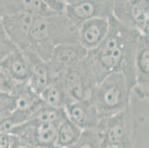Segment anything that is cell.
Returning a JSON list of instances; mask_svg holds the SVG:
<instances>
[{
  "label": "cell",
  "mask_w": 149,
  "mask_h": 148,
  "mask_svg": "<svg viewBox=\"0 0 149 148\" xmlns=\"http://www.w3.org/2000/svg\"><path fill=\"white\" fill-rule=\"evenodd\" d=\"M108 30V18L99 17L86 20L78 28V43L86 51H93L102 42Z\"/></svg>",
  "instance_id": "obj_13"
},
{
  "label": "cell",
  "mask_w": 149,
  "mask_h": 148,
  "mask_svg": "<svg viewBox=\"0 0 149 148\" xmlns=\"http://www.w3.org/2000/svg\"><path fill=\"white\" fill-rule=\"evenodd\" d=\"M65 117L64 109L54 108L42 102V104L33 113L30 119H33L39 122L59 124Z\"/></svg>",
  "instance_id": "obj_20"
},
{
  "label": "cell",
  "mask_w": 149,
  "mask_h": 148,
  "mask_svg": "<svg viewBox=\"0 0 149 148\" xmlns=\"http://www.w3.org/2000/svg\"><path fill=\"white\" fill-rule=\"evenodd\" d=\"M106 148H122V147H115V146H111V147H108Z\"/></svg>",
  "instance_id": "obj_29"
},
{
  "label": "cell",
  "mask_w": 149,
  "mask_h": 148,
  "mask_svg": "<svg viewBox=\"0 0 149 148\" xmlns=\"http://www.w3.org/2000/svg\"><path fill=\"white\" fill-rule=\"evenodd\" d=\"M41 2L48 10L54 13H63L65 10V5L62 0H41Z\"/></svg>",
  "instance_id": "obj_25"
},
{
  "label": "cell",
  "mask_w": 149,
  "mask_h": 148,
  "mask_svg": "<svg viewBox=\"0 0 149 148\" xmlns=\"http://www.w3.org/2000/svg\"><path fill=\"white\" fill-rule=\"evenodd\" d=\"M12 95L14 98L15 109L26 113L31 117L43 102L40 95L33 91L28 83L19 84Z\"/></svg>",
  "instance_id": "obj_17"
},
{
  "label": "cell",
  "mask_w": 149,
  "mask_h": 148,
  "mask_svg": "<svg viewBox=\"0 0 149 148\" xmlns=\"http://www.w3.org/2000/svg\"><path fill=\"white\" fill-rule=\"evenodd\" d=\"M13 135V138H12V143L10 148H40L33 146V145L23 141L22 139L15 136V135Z\"/></svg>",
  "instance_id": "obj_26"
},
{
  "label": "cell",
  "mask_w": 149,
  "mask_h": 148,
  "mask_svg": "<svg viewBox=\"0 0 149 148\" xmlns=\"http://www.w3.org/2000/svg\"><path fill=\"white\" fill-rule=\"evenodd\" d=\"M68 119L82 131L95 130L100 118L90 99L69 102L64 108Z\"/></svg>",
  "instance_id": "obj_12"
},
{
  "label": "cell",
  "mask_w": 149,
  "mask_h": 148,
  "mask_svg": "<svg viewBox=\"0 0 149 148\" xmlns=\"http://www.w3.org/2000/svg\"><path fill=\"white\" fill-rule=\"evenodd\" d=\"M112 16L140 35H148L149 0H113Z\"/></svg>",
  "instance_id": "obj_5"
},
{
  "label": "cell",
  "mask_w": 149,
  "mask_h": 148,
  "mask_svg": "<svg viewBox=\"0 0 149 148\" xmlns=\"http://www.w3.org/2000/svg\"><path fill=\"white\" fill-rule=\"evenodd\" d=\"M133 90L122 73H113L97 82L90 96L100 119L123 110L132 101Z\"/></svg>",
  "instance_id": "obj_4"
},
{
  "label": "cell",
  "mask_w": 149,
  "mask_h": 148,
  "mask_svg": "<svg viewBox=\"0 0 149 148\" xmlns=\"http://www.w3.org/2000/svg\"><path fill=\"white\" fill-rule=\"evenodd\" d=\"M39 59H40V57L31 51L17 50L2 62L12 78L17 82L28 83L33 65Z\"/></svg>",
  "instance_id": "obj_14"
},
{
  "label": "cell",
  "mask_w": 149,
  "mask_h": 148,
  "mask_svg": "<svg viewBox=\"0 0 149 148\" xmlns=\"http://www.w3.org/2000/svg\"><path fill=\"white\" fill-rule=\"evenodd\" d=\"M78 28L65 12L36 16L30 33L28 51L48 61L56 46L78 42Z\"/></svg>",
  "instance_id": "obj_2"
},
{
  "label": "cell",
  "mask_w": 149,
  "mask_h": 148,
  "mask_svg": "<svg viewBox=\"0 0 149 148\" xmlns=\"http://www.w3.org/2000/svg\"><path fill=\"white\" fill-rule=\"evenodd\" d=\"M59 124L29 119L17 126L10 134L40 148H57L56 131Z\"/></svg>",
  "instance_id": "obj_7"
},
{
  "label": "cell",
  "mask_w": 149,
  "mask_h": 148,
  "mask_svg": "<svg viewBox=\"0 0 149 148\" xmlns=\"http://www.w3.org/2000/svg\"><path fill=\"white\" fill-rule=\"evenodd\" d=\"M62 2L65 4V8L68 6H73L74 5H77V3H79L82 0H62Z\"/></svg>",
  "instance_id": "obj_28"
},
{
  "label": "cell",
  "mask_w": 149,
  "mask_h": 148,
  "mask_svg": "<svg viewBox=\"0 0 149 148\" xmlns=\"http://www.w3.org/2000/svg\"><path fill=\"white\" fill-rule=\"evenodd\" d=\"M57 74L53 71L48 61L39 59L35 62L28 85L33 91L40 96Z\"/></svg>",
  "instance_id": "obj_18"
},
{
  "label": "cell",
  "mask_w": 149,
  "mask_h": 148,
  "mask_svg": "<svg viewBox=\"0 0 149 148\" xmlns=\"http://www.w3.org/2000/svg\"><path fill=\"white\" fill-rule=\"evenodd\" d=\"M35 17L31 14H17L0 19L7 36L18 50H28L30 33Z\"/></svg>",
  "instance_id": "obj_9"
},
{
  "label": "cell",
  "mask_w": 149,
  "mask_h": 148,
  "mask_svg": "<svg viewBox=\"0 0 149 148\" xmlns=\"http://www.w3.org/2000/svg\"><path fill=\"white\" fill-rule=\"evenodd\" d=\"M88 53L78 42L59 44L53 50L48 62L56 74L64 73L84 60Z\"/></svg>",
  "instance_id": "obj_11"
},
{
  "label": "cell",
  "mask_w": 149,
  "mask_h": 148,
  "mask_svg": "<svg viewBox=\"0 0 149 148\" xmlns=\"http://www.w3.org/2000/svg\"><path fill=\"white\" fill-rule=\"evenodd\" d=\"M44 103L56 108L64 109L70 102L63 80V73H58L51 83L40 94Z\"/></svg>",
  "instance_id": "obj_16"
},
{
  "label": "cell",
  "mask_w": 149,
  "mask_h": 148,
  "mask_svg": "<svg viewBox=\"0 0 149 148\" xmlns=\"http://www.w3.org/2000/svg\"><path fill=\"white\" fill-rule=\"evenodd\" d=\"M15 109V101L13 95L0 90V115L2 116L13 112Z\"/></svg>",
  "instance_id": "obj_24"
},
{
  "label": "cell",
  "mask_w": 149,
  "mask_h": 148,
  "mask_svg": "<svg viewBox=\"0 0 149 148\" xmlns=\"http://www.w3.org/2000/svg\"><path fill=\"white\" fill-rule=\"evenodd\" d=\"M145 116L139 113L131 101L123 110L100 119L95 130L102 148H136L138 129L146 122Z\"/></svg>",
  "instance_id": "obj_3"
},
{
  "label": "cell",
  "mask_w": 149,
  "mask_h": 148,
  "mask_svg": "<svg viewBox=\"0 0 149 148\" xmlns=\"http://www.w3.org/2000/svg\"><path fill=\"white\" fill-rule=\"evenodd\" d=\"M75 148H102L96 130L82 131L79 139L74 145Z\"/></svg>",
  "instance_id": "obj_21"
},
{
  "label": "cell",
  "mask_w": 149,
  "mask_h": 148,
  "mask_svg": "<svg viewBox=\"0 0 149 148\" xmlns=\"http://www.w3.org/2000/svg\"><path fill=\"white\" fill-rule=\"evenodd\" d=\"M82 133V130L65 117L57 127L56 147L57 148H67L73 146L79 140Z\"/></svg>",
  "instance_id": "obj_19"
},
{
  "label": "cell",
  "mask_w": 149,
  "mask_h": 148,
  "mask_svg": "<svg viewBox=\"0 0 149 148\" xmlns=\"http://www.w3.org/2000/svg\"><path fill=\"white\" fill-rule=\"evenodd\" d=\"M149 40L148 35H139L134 59L135 85L133 94L140 100L148 99Z\"/></svg>",
  "instance_id": "obj_8"
},
{
  "label": "cell",
  "mask_w": 149,
  "mask_h": 148,
  "mask_svg": "<svg viewBox=\"0 0 149 148\" xmlns=\"http://www.w3.org/2000/svg\"><path fill=\"white\" fill-rule=\"evenodd\" d=\"M63 80L70 101L90 99L92 90L97 84L86 58L65 70Z\"/></svg>",
  "instance_id": "obj_6"
},
{
  "label": "cell",
  "mask_w": 149,
  "mask_h": 148,
  "mask_svg": "<svg viewBox=\"0 0 149 148\" xmlns=\"http://www.w3.org/2000/svg\"><path fill=\"white\" fill-rule=\"evenodd\" d=\"M41 0H0V19L17 14L48 16L53 14Z\"/></svg>",
  "instance_id": "obj_15"
},
{
  "label": "cell",
  "mask_w": 149,
  "mask_h": 148,
  "mask_svg": "<svg viewBox=\"0 0 149 148\" xmlns=\"http://www.w3.org/2000/svg\"><path fill=\"white\" fill-rule=\"evenodd\" d=\"M19 84L12 78L2 61H0V90L12 94Z\"/></svg>",
  "instance_id": "obj_22"
},
{
  "label": "cell",
  "mask_w": 149,
  "mask_h": 148,
  "mask_svg": "<svg viewBox=\"0 0 149 148\" xmlns=\"http://www.w3.org/2000/svg\"><path fill=\"white\" fill-rule=\"evenodd\" d=\"M108 20V34L97 48L88 51V64L97 83L111 73H122L133 90L135 53L140 34L120 23L112 15Z\"/></svg>",
  "instance_id": "obj_1"
},
{
  "label": "cell",
  "mask_w": 149,
  "mask_h": 148,
  "mask_svg": "<svg viewBox=\"0 0 149 148\" xmlns=\"http://www.w3.org/2000/svg\"><path fill=\"white\" fill-rule=\"evenodd\" d=\"M17 50L18 49L8 37L0 21V61H2Z\"/></svg>",
  "instance_id": "obj_23"
},
{
  "label": "cell",
  "mask_w": 149,
  "mask_h": 148,
  "mask_svg": "<svg viewBox=\"0 0 149 148\" xmlns=\"http://www.w3.org/2000/svg\"><path fill=\"white\" fill-rule=\"evenodd\" d=\"M2 116H1V115H0V118H1V117H2Z\"/></svg>",
  "instance_id": "obj_30"
},
{
  "label": "cell",
  "mask_w": 149,
  "mask_h": 148,
  "mask_svg": "<svg viewBox=\"0 0 149 148\" xmlns=\"http://www.w3.org/2000/svg\"><path fill=\"white\" fill-rule=\"evenodd\" d=\"M113 0H82L77 5L65 8V13L79 26L93 18H108L112 15Z\"/></svg>",
  "instance_id": "obj_10"
},
{
  "label": "cell",
  "mask_w": 149,
  "mask_h": 148,
  "mask_svg": "<svg viewBox=\"0 0 149 148\" xmlns=\"http://www.w3.org/2000/svg\"><path fill=\"white\" fill-rule=\"evenodd\" d=\"M12 138L11 134L0 133V148H10Z\"/></svg>",
  "instance_id": "obj_27"
}]
</instances>
